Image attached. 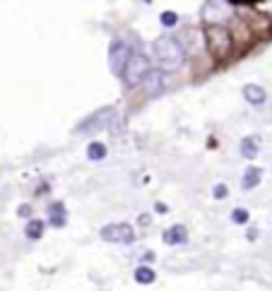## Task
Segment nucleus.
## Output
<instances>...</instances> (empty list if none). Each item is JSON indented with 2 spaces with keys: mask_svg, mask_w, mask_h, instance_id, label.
Returning <instances> with one entry per match:
<instances>
[{
  "mask_svg": "<svg viewBox=\"0 0 272 291\" xmlns=\"http://www.w3.org/2000/svg\"><path fill=\"white\" fill-rule=\"evenodd\" d=\"M155 257H157V255L152 253V250H147V253L142 255V263H152V260H155Z\"/></svg>",
  "mask_w": 272,
  "mask_h": 291,
  "instance_id": "4be33fe9",
  "label": "nucleus"
},
{
  "mask_svg": "<svg viewBox=\"0 0 272 291\" xmlns=\"http://www.w3.org/2000/svg\"><path fill=\"white\" fill-rule=\"evenodd\" d=\"M147 3H149V0H147Z\"/></svg>",
  "mask_w": 272,
  "mask_h": 291,
  "instance_id": "393cba45",
  "label": "nucleus"
},
{
  "mask_svg": "<svg viewBox=\"0 0 272 291\" xmlns=\"http://www.w3.org/2000/svg\"><path fill=\"white\" fill-rule=\"evenodd\" d=\"M48 224L53 229H63L68 224V209H65L63 202H53L48 207Z\"/></svg>",
  "mask_w": 272,
  "mask_h": 291,
  "instance_id": "1a4fd4ad",
  "label": "nucleus"
},
{
  "mask_svg": "<svg viewBox=\"0 0 272 291\" xmlns=\"http://www.w3.org/2000/svg\"><path fill=\"white\" fill-rule=\"evenodd\" d=\"M46 231V221H41V219H29L27 227H24V236L29 238V241H39V238L44 236Z\"/></svg>",
  "mask_w": 272,
  "mask_h": 291,
  "instance_id": "ddd939ff",
  "label": "nucleus"
},
{
  "mask_svg": "<svg viewBox=\"0 0 272 291\" xmlns=\"http://www.w3.org/2000/svg\"><path fill=\"white\" fill-rule=\"evenodd\" d=\"M133 277H135V282L142 284V286H149V284L157 282V272L149 267V265H137L135 272H133Z\"/></svg>",
  "mask_w": 272,
  "mask_h": 291,
  "instance_id": "f8f14e48",
  "label": "nucleus"
},
{
  "mask_svg": "<svg viewBox=\"0 0 272 291\" xmlns=\"http://www.w3.org/2000/svg\"><path fill=\"white\" fill-rule=\"evenodd\" d=\"M231 221H234V224H238V227H246V224L251 221V214H248V209H244V207L231 209Z\"/></svg>",
  "mask_w": 272,
  "mask_h": 291,
  "instance_id": "dca6fc26",
  "label": "nucleus"
},
{
  "mask_svg": "<svg viewBox=\"0 0 272 291\" xmlns=\"http://www.w3.org/2000/svg\"><path fill=\"white\" fill-rule=\"evenodd\" d=\"M244 99L251 104V106H263L267 101V91L260 87V84H246L244 87Z\"/></svg>",
  "mask_w": 272,
  "mask_h": 291,
  "instance_id": "9b49d317",
  "label": "nucleus"
},
{
  "mask_svg": "<svg viewBox=\"0 0 272 291\" xmlns=\"http://www.w3.org/2000/svg\"><path fill=\"white\" fill-rule=\"evenodd\" d=\"M164 70H155L152 68V73L147 75V80L142 82V87H145V91L149 94V96H155V94H162L164 91Z\"/></svg>",
  "mask_w": 272,
  "mask_h": 291,
  "instance_id": "6e6552de",
  "label": "nucleus"
},
{
  "mask_svg": "<svg viewBox=\"0 0 272 291\" xmlns=\"http://www.w3.org/2000/svg\"><path fill=\"white\" fill-rule=\"evenodd\" d=\"M155 209H157V212H159V214H166V212H169V207H166L164 202H157V205H155Z\"/></svg>",
  "mask_w": 272,
  "mask_h": 291,
  "instance_id": "412c9836",
  "label": "nucleus"
},
{
  "mask_svg": "<svg viewBox=\"0 0 272 291\" xmlns=\"http://www.w3.org/2000/svg\"><path fill=\"white\" fill-rule=\"evenodd\" d=\"M205 46H207L209 55L215 58V60H227L231 51H234V31L227 27V24H222V22H207V27H205Z\"/></svg>",
  "mask_w": 272,
  "mask_h": 291,
  "instance_id": "f03ea898",
  "label": "nucleus"
},
{
  "mask_svg": "<svg viewBox=\"0 0 272 291\" xmlns=\"http://www.w3.org/2000/svg\"><path fill=\"white\" fill-rule=\"evenodd\" d=\"M258 152H260V149H258V140H255V137H244V140H241V156H244V159H255Z\"/></svg>",
  "mask_w": 272,
  "mask_h": 291,
  "instance_id": "4468645a",
  "label": "nucleus"
},
{
  "mask_svg": "<svg viewBox=\"0 0 272 291\" xmlns=\"http://www.w3.org/2000/svg\"><path fill=\"white\" fill-rule=\"evenodd\" d=\"M149 73H152V63H149V58H147L145 53H133L120 80H123V84H126L128 89H135V87H140V84L145 82Z\"/></svg>",
  "mask_w": 272,
  "mask_h": 291,
  "instance_id": "7ed1b4c3",
  "label": "nucleus"
},
{
  "mask_svg": "<svg viewBox=\"0 0 272 291\" xmlns=\"http://www.w3.org/2000/svg\"><path fill=\"white\" fill-rule=\"evenodd\" d=\"M106 154H109V149H106L104 142H89V147H87V159L89 161H101Z\"/></svg>",
  "mask_w": 272,
  "mask_h": 291,
  "instance_id": "2eb2a0df",
  "label": "nucleus"
},
{
  "mask_svg": "<svg viewBox=\"0 0 272 291\" xmlns=\"http://www.w3.org/2000/svg\"><path fill=\"white\" fill-rule=\"evenodd\" d=\"M231 5H251V3H258V0H229Z\"/></svg>",
  "mask_w": 272,
  "mask_h": 291,
  "instance_id": "5701e85b",
  "label": "nucleus"
},
{
  "mask_svg": "<svg viewBox=\"0 0 272 291\" xmlns=\"http://www.w3.org/2000/svg\"><path fill=\"white\" fill-rule=\"evenodd\" d=\"M155 58H157V65L159 70L164 73H178L186 60H188V48L181 44V39L171 37V34H162V37L155 39Z\"/></svg>",
  "mask_w": 272,
  "mask_h": 291,
  "instance_id": "f257e3e1",
  "label": "nucleus"
},
{
  "mask_svg": "<svg viewBox=\"0 0 272 291\" xmlns=\"http://www.w3.org/2000/svg\"><path fill=\"white\" fill-rule=\"evenodd\" d=\"M162 241L166 246H183V243H188V229L183 224H173L162 234Z\"/></svg>",
  "mask_w": 272,
  "mask_h": 291,
  "instance_id": "0eeeda50",
  "label": "nucleus"
},
{
  "mask_svg": "<svg viewBox=\"0 0 272 291\" xmlns=\"http://www.w3.org/2000/svg\"><path fill=\"white\" fill-rule=\"evenodd\" d=\"M260 181H263V169L260 166H248L244 176H241V188L244 190H255L260 185Z\"/></svg>",
  "mask_w": 272,
  "mask_h": 291,
  "instance_id": "9d476101",
  "label": "nucleus"
},
{
  "mask_svg": "<svg viewBox=\"0 0 272 291\" xmlns=\"http://www.w3.org/2000/svg\"><path fill=\"white\" fill-rule=\"evenodd\" d=\"M140 224H142V227H147V224H149V217H147V214H142V217H140Z\"/></svg>",
  "mask_w": 272,
  "mask_h": 291,
  "instance_id": "b1692460",
  "label": "nucleus"
},
{
  "mask_svg": "<svg viewBox=\"0 0 272 291\" xmlns=\"http://www.w3.org/2000/svg\"><path fill=\"white\" fill-rule=\"evenodd\" d=\"M227 195H229V188L224 183H217V185L212 188V198H215V200H224Z\"/></svg>",
  "mask_w": 272,
  "mask_h": 291,
  "instance_id": "a211bd4d",
  "label": "nucleus"
},
{
  "mask_svg": "<svg viewBox=\"0 0 272 291\" xmlns=\"http://www.w3.org/2000/svg\"><path fill=\"white\" fill-rule=\"evenodd\" d=\"M99 236H101V241H106V243H123V246H130V243L135 241V229H133V224H128V221L106 224V227H101Z\"/></svg>",
  "mask_w": 272,
  "mask_h": 291,
  "instance_id": "423d86ee",
  "label": "nucleus"
},
{
  "mask_svg": "<svg viewBox=\"0 0 272 291\" xmlns=\"http://www.w3.org/2000/svg\"><path fill=\"white\" fill-rule=\"evenodd\" d=\"M159 22H162V27L173 29L176 24H178V15H176L173 10H164L162 15H159Z\"/></svg>",
  "mask_w": 272,
  "mask_h": 291,
  "instance_id": "f3484780",
  "label": "nucleus"
},
{
  "mask_svg": "<svg viewBox=\"0 0 272 291\" xmlns=\"http://www.w3.org/2000/svg\"><path fill=\"white\" fill-rule=\"evenodd\" d=\"M116 116V109L113 106H104V109L94 111L89 113L87 118L77 123L75 125V135H92V133H101V130H106L111 125V120Z\"/></svg>",
  "mask_w": 272,
  "mask_h": 291,
  "instance_id": "20e7f679",
  "label": "nucleus"
},
{
  "mask_svg": "<svg viewBox=\"0 0 272 291\" xmlns=\"http://www.w3.org/2000/svg\"><path fill=\"white\" fill-rule=\"evenodd\" d=\"M17 214L19 217H32V207H29V205H19Z\"/></svg>",
  "mask_w": 272,
  "mask_h": 291,
  "instance_id": "6ab92c4d",
  "label": "nucleus"
},
{
  "mask_svg": "<svg viewBox=\"0 0 272 291\" xmlns=\"http://www.w3.org/2000/svg\"><path fill=\"white\" fill-rule=\"evenodd\" d=\"M258 234H260L258 229H248V231H246V238H248V241H255V238H258Z\"/></svg>",
  "mask_w": 272,
  "mask_h": 291,
  "instance_id": "aec40b11",
  "label": "nucleus"
},
{
  "mask_svg": "<svg viewBox=\"0 0 272 291\" xmlns=\"http://www.w3.org/2000/svg\"><path fill=\"white\" fill-rule=\"evenodd\" d=\"M130 55H133V51H130V46H128L123 39H113V41H111V46H109V68H111V73L116 75V77H123Z\"/></svg>",
  "mask_w": 272,
  "mask_h": 291,
  "instance_id": "39448f33",
  "label": "nucleus"
}]
</instances>
